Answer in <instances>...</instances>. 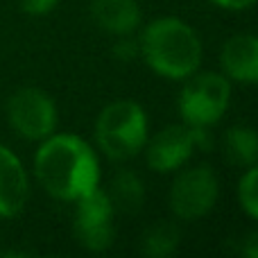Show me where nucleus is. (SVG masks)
Masks as SVG:
<instances>
[{"label":"nucleus","instance_id":"1","mask_svg":"<svg viewBox=\"0 0 258 258\" xmlns=\"http://www.w3.org/2000/svg\"><path fill=\"white\" fill-rule=\"evenodd\" d=\"M39 183L61 202H77L100 181L95 150L75 134H50L34 156Z\"/></svg>","mask_w":258,"mask_h":258},{"label":"nucleus","instance_id":"2","mask_svg":"<svg viewBox=\"0 0 258 258\" xmlns=\"http://www.w3.org/2000/svg\"><path fill=\"white\" fill-rule=\"evenodd\" d=\"M141 52L156 75L168 80H186L197 73L202 63V41L181 18L163 16L143 30Z\"/></svg>","mask_w":258,"mask_h":258},{"label":"nucleus","instance_id":"3","mask_svg":"<svg viewBox=\"0 0 258 258\" xmlns=\"http://www.w3.org/2000/svg\"><path fill=\"white\" fill-rule=\"evenodd\" d=\"M95 141L111 161H129L147 143V116L141 104L118 100L102 109L95 122Z\"/></svg>","mask_w":258,"mask_h":258},{"label":"nucleus","instance_id":"4","mask_svg":"<svg viewBox=\"0 0 258 258\" xmlns=\"http://www.w3.org/2000/svg\"><path fill=\"white\" fill-rule=\"evenodd\" d=\"M229 100H231V84L227 75L192 73L179 93V113L186 125L206 129L224 116Z\"/></svg>","mask_w":258,"mask_h":258},{"label":"nucleus","instance_id":"5","mask_svg":"<svg viewBox=\"0 0 258 258\" xmlns=\"http://www.w3.org/2000/svg\"><path fill=\"white\" fill-rule=\"evenodd\" d=\"M211 145L204 127L192 125H170L161 129L152 141L145 143V161L154 172H174L179 170L197 147Z\"/></svg>","mask_w":258,"mask_h":258},{"label":"nucleus","instance_id":"6","mask_svg":"<svg viewBox=\"0 0 258 258\" xmlns=\"http://www.w3.org/2000/svg\"><path fill=\"white\" fill-rule=\"evenodd\" d=\"M218 177L209 165L188 168L177 174L170 188V209L179 220H200L218 202Z\"/></svg>","mask_w":258,"mask_h":258},{"label":"nucleus","instance_id":"7","mask_svg":"<svg viewBox=\"0 0 258 258\" xmlns=\"http://www.w3.org/2000/svg\"><path fill=\"white\" fill-rule=\"evenodd\" d=\"M7 118L14 132L30 141H43L57 127V107L45 91L18 89L7 102Z\"/></svg>","mask_w":258,"mask_h":258},{"label":"nucleus","instance_id":"8","mask_svg":"<svg viewBox=\"0 0 258 258\" xmlns=\"http://www.w3.org/2000/svg\"><path fill=\"white\" fill-rule=\"evenodd\" d=\"M113 209L107 190L93 188L89 195L77 200L75 209V238L89 251H107L113 245L116 227H113Z\"/></svg>","mask_w":258,"mask_h":258},{"label":"nucleus","instance_id":"9","mask_svg":"<svg viewBox=\"0 0 258 258\" xmlns=\"http://www.w3.org/2000/svg\"><path fill=\"white\" fill-rule=\"evenodd\" d=\"M220 66L229 80L258 84V36L236 34L222 45Z\"/></svg>","mask_w":258,"mask_h":258},{"label":"nucleus","instance_id":"10","mask_svg":"<svg viewBox=\"0 0 258 258\" xmlns=\"http://www.w3.org/2000/svg\"><path fill=\"white\" fill-rule=\"evenodd\" d=\"M27 202V174L16 154L0 145V218L21 213Z\"/></svg>","mask_w":258,"mask_h":258},{"label":"nucleus","instance_id":"11","mask_svg":"<svg viewBox=\"0 0 258 258\" xmlns=\"http://www.w3.org/2000/svg\"><path fill=\"white\" fill-rule=\"evenodd\" d=\"M91 18L109 34L125 36L141 23V7L136 0H91Z\"/></svg>","mask_w":258,"mask_h":258},{"label":"nucleus","instance_id":"12","mask_svg":"<svg viewBox=\"0 0 258 258\" xmlns=\"http://www.w3.org/2000/svg\"><path fill=\"white\" fill-rule=\"evenodd\" d=\"M224 156L238 168L258 163V132L254 127L236 125L224 134Z\"/></svg>","mask_w":258,"mask_h":258},{"label":"nucleus","instance_id":"13","mask_svg":"<svg viewBox=\"0 0 258 258\" xmlns=\"http://www.w3.org/2000/svg\"><path fill=\"white\" fill-rule=\"evenodd\" d=\"M109 200H111L113 209L122 211V213H134L141 209L143 200H145V190H143V181L129 170H122L113 177L111 188L107 190Z\"/></svg>","mask_w":258,"mask_h":258},{"label":"nucleus","instance_id":"14","mask_svg":"<svg viewBox=\"0 0 258 258\" xmlns=\"http://www.w3.org/2000/svg\"><path fill=\"white\" fill-rule=\"evenodd\" d=\"M179 247V229L172 222H159L141 238V251L150 258H165Z\"/></svg>","mask_w":258,"mask_h":258},{"label":"nucleus","instance_id":"15","mask_svg":"<svg viewBox=\"0 0 258 258\" xmlns=\"http://www.w3.org/2000/svg\"><path fill=\"white\" fill-rule=\"evenodd\" d=\"M238 202L249 218L258 220V163L249 165L238 183Z\"/></svg>","mask_w":258,"mask_h":258},{"label":"nucleus","instance_id":"16","mask_svg":"<svg viewBox=\"0 0 258 258\" xmlns=\"http://www.w3.org/2000/svg\"><path fill=\"white\" fill-rule=\"evenodd\" d=\"M59 0H21V9L32 16H43L57 7Z\"/></svg>","mask_w":258,"mask_h":258},{"label":"nucleus","instance_id":"17","mask_svg":"<svg viewBox=\"0 0 258 258\" xmlns=\"http://www.w3.org/2000/svg\"><path fill=\"white\" fill-rule=\"evenodd\" d=\"M213 5H218V7H222V9H247V7H251V5L256 3V0H211Z\"/></svg>","mask_w":258,"mask_h":258},{"label":"nucleus","instance_id":"18","mask_svg":"<svg viewBox=\"0 0 258 258\" xmlns=\"http://www.w3.org/2000/svg\"><path fill=\"white\" fill-rule=\"evenodd\" d=\"M242 254L249 256V258H258V231L249 233L242 242Z\"/></svg>","mask_w":258,"mask_h":258}]
</instances>
